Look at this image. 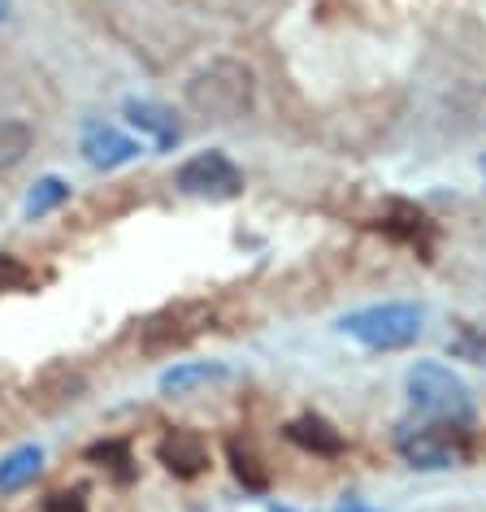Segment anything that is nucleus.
<instances>
[{
  "label": "nucleus",
  "mask_w": 486,
  "mask_h": 512,
  "mask_svg": "<svg viewBox=\"0 0 486 512\" xmlns=\"http://www.w3.org/2000/svg\"><path fill=\"white\" fill-rule=\"evenodd\" d=\"M183 100L196 118L209 122H239L257 105V74L235 57H213L183 83Z\"/></svg>",
  "instance_id": "nucleus-1"
},
{
  "label": "nucleus",
  "mask_w": 486,
  "mask_h": 512,
  "mask_svg": "<svg viewBox=\"0 0 486 512\" xmlns=\"http://www.w3.org/2000/svg\"><path fill=\"white\" fill-rule=\"evenodd\" d=\"M421 322H426V313L417 304H374V309L348 313L339 326L343 335H352L356 343H365L374 352H400L421 339Z\"/></svg>",
  "instance_id": "nucleus-2"
},
{
  "label": "nucleus",
  "mask_w": 486,
  "mask_h": 512,
  "mask_svg": "<svg viewBox=\"0 0 486 512\" xmlns=\"http://www.w3.org/2000/svg\"><path fill=\"white\" fill-rule=\"evenodd\" d=\"M400 456L413 469H452L469 456V421L426 417L421 426L400 430Z\"/></svg>",
  "instance_id": "nucleus-3"
},
{
  "label": "nucleus",
  "mask_w": 486,
  "mask_h": 512,
  "mask_svg": "<svg viewBox=\"0 0 486 512\" xmlns=\"http://www.w3.org/2000/svg\"><path fill=\"white\" fill-rule=\"evenodd\" d=\"M408 395L426 417H452V421H473L469 387L452 369L439 361H421L408 369Z\"/></svg>",
  "instance_id": "nucleus-4"
},
{
  "label": "nucleus",
  "mask_w": 486,
  "mask_h": 512,
  "mask_svg": "<svg viewBox=\"0 0 486 512\" xmlns=\"http://www.w3.org/2000/svg\"><path fill=\"white\" fill-rule=\"evenodd\" d=\"M174 183L183 196H196V200H235L243 191V174L222 152H200V157L178 165Z\"/></svg>",
  "instance_id": "nucleus-5"
},
{
  "label": "nucleus",
  "mask_w": 486,
  "mask_h": 512,
  "mask_svg": "<svg viewBox=\"0 0 486 512\" xmlns=\"http://www.w3.org/2000/svg\"><path fill=\"white\" fill-rule=\"evenodd\" d=\"M204 326H209V309H200V304H174V309H161L157 317H148L139 343H144V352L161 356V352H174L183 343H191Z\"/></svg>",
  "instance_id": "nucleus-6"
},
{
  "label": "nucleus",
  "mask_w": 486,
  "mask_h": 512,
  "mask_svg": "<svg viewBox=\"0 0 486 512\" xmlns=\"http://www.w3.org/2000/svg\"><path fill=\"white\" fill-rule=\"evenodd\" d=\"M83 157L96 165V170H118V165L135 161L139 157V144L131 135H122L118 126H105V122H87L83 126Z\"/></svg>",
  "instance_id": "nucleus-7"
},
{
  "label": "nucleus",
  "mask_w": 486,
  "mask_h": 512,
  "mask_svg": "<svg viewBox=\"0 0 486 512\" xmlns=\"http://www.w3.org/2000/svg\"><path fill=\"white\" fill-rule=\"evenodd\" d=\"M157 460L174 478H200V473L209 469V443H204L196 430H170L157 447Z\"/></svg>",
  "instance_id": "nucleus-8"
},
{
  "label": "nucleus",
  "mask_w": 486,
  "mask_h": 512,
  "mask_svg": "<svg viewBox=\"0 0 486 512\" xmlns=\"http://www.w3.org/2000/svg\"><path fill=\"white\" fill-rule=\"evenodd\" d=\"M126 122L139 126L144 135H152V144L157 148H174L178 144V122H174V113L165 109V105H152V100H126Z\"/></svg>",
  "instance_id": "nucleus-9"
},
{
  "label": "nucleus",
  "mask_w": 486,
  "mask_h": 512,
  "mask_svg": "<svg viewBox=\"0 0 486 512\" xmlns=\"http://www.w3.org/2000/svg\"><path fill=\"white\" fill-rule=\"evenodd\" d=\"M287 439L313 456H339L343 452V434L330 426L326 417H296L287 426Z\"/></svg>",
  "instance_id": "nucleus-10"
},
{
  "label": "nucleus",
  "mask_w": 486,
  "mask_h": 512,
  "mask_svg": "<svg viewBox=\"0 0 486 512\" xmlns=\"http://www.w3.org/2000/svg\"><path fill=\"white\" fill-rule=\"evenodd\" d=\"M31 144H35L31 122H22V118H0V170H14V165L27 161Z\"/></svg>",
  "instance_id": "nucleus-11"
},
{
  "label": "nucleus",
  "mask_w": 486,
  "mask_h": 512,
  "mask_svg": "<svg viewBox=\"0 0 486 512\" xmlns=\"http://www.w3.org/2000/svg\"><path fill=\"white\" fill-rule=\"evenodd\" d=\"M44 465V452L40 447H18V452H9L0 460V491H22L35 473Z\"/></svg>",
  "instance_id": "nucleus-12"
},
{
  "label": "nucleus",
  "mask_w": 486,
  "mask_h": 512,
  "mask_svg": "<svg viewBox=\"0 0 486 512\" xmlns=\"http://www.w3.org/2000/svg\"><path fill=\"white\" fill-rule=\"evenodd\" d=\"M226 378V365H174L170 374H161V391L165 395H183L191 387H204V382H222Z\"/></svg>",
  "instance_id": "nucleus-13"
},
{
  "label": "nucleus",
  "mask_w": 486,
  "mask_h": 512,
  "mask_svg": "<svg viewBox=\"0 0 486 512\" xmlns=\"http://www.w3.org/2000/svg\"><path fill=\"white\" fill-rule=\"evenodd\" d=\"M230 469H235V478L243 482V491H265V486H270V473H265L261 456L239 439L230 443Z\"/></svg>",
  "instance_id": "nucleus-14"
},
{
  "label": "nucleus",
  "mask_w": 486,
  "mask_h": 512,
  "mask_svg": "<svg viewBox=\"0 0 486 512\" xmlns=\"http://www.w3.org/2000/svg\"><path fill=\"white\" fill-rule=\"evenodd\" d=\"M66 200H70V187L61 183V178H40L35 191L27 196V213L31 217H44V213H53L57 204H66Z\"/></svg>",
  "instance_id": "nucleus-15"
},
{
  "label": "nucleus",
  "mask_w": 486,
  "mask_h": 512,
  "mask_svg": "<svg viewBox=\"0 0 486 512\" xmlns=\"http://www.w3.org/2000/svg\"><path fill=\"white\" fill-rule=\"evenodd\" d=\"M31 283V274H27V265L18 261V256H9V252H0V291H22Z\"/></svg>",
  "instance_id": "nucleus-16"
},
{
  "label": "nucleus",
  "mask_w": 486,
  "mask_h": 512,
  "mask_svg": "<svg viewBox=\"0 0 486 512\" xmlns=\"http://www.w3.org/2000/svg\"><path fill=\"white\" fill-rule=\"evenodd\" d=\"M92 460H105V465L118 473V478H131V469H126V465H131V452H126L122 443H96L92 447Z\"/></svg>",
  "instance_id": "nucleus-17"
},
{
  "label": "nucleus",
  "mask_w": 486,
  "mask_h": 512,
  "mask_svg": "<svg viewBox=\"0 0 486 512\" xmlns=\"http://www.w3.org/2000/svg\"><path fill=\"white\" fill-rule=\"evenodd\" d=\"M44 512H87V504L79 491H57L44 499Z\"/></svg>",
  "instance_id": "nucleus-18"
},
{
  "label": "nucleus",
  "mask_w": 486,
  "mask_h": 512,
  "mask_svg": "<svg viewBox=\"0 0 486 512\" xmlns=\"http://www.w3.org/2000/svg\"><path fill=\"white\" fill-rule=\"evenodd\" d=\"M9 14H14V0H0V22H5Z\"/></svg>",
  "instance_id": "nucleus-19"
}]
</instances>
